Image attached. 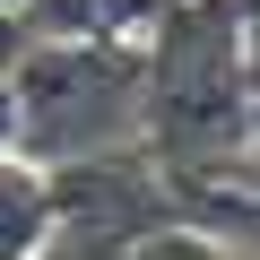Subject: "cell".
Instances as JSON below:
<instances>
[{
    "instance_id": "obj_1",
    "label": "cell",
    "mask_w": 260,
    "mask_h": 260,
    "mask_svg": "<svg viewBox=\"0 0 260 260\" xmlns=\"http://www.w3.org/2000/svg\"><path fill=\"white\" fill-rule=\"evenodd\" d=\"M260 139V61L234 0H165L148 35V156L165 182H217Z\"/></svg>"
},
{
    "instance_id": "obj_2",
    "label": "cell",
    "mask_w": 260,
    "mask_h": 260,
    "mask_svg": "<svg viewBox=\"0 0 260 260\" xmlns=\"http://www.w3.org/2000/svg\"><path fill=\"white\" fill-rule=\"evenodd\" d=\"M18 156L44 174L148 148V44H35L9 78Z\"/></svg>"
},
{
    "instance_id": "obj_3",
    "label": "cell",
    "mask_w": 260,
    "mask_h": 260,
    "mask_svg": "<svg viewBox=\"0 0 260 260\" xmlns=\"http://www.w3.org/2000/svg\"><path fill=\"white\" fill-rule=\"evenodd\" d=\"M61 191L35 156H0V260H52Z\"/></svg>"
},
{
    "instance_id": "obj_4",
    "label": "cell",
    "mask_w": 260,
    "mask_h": 260,
    "mask_svg": "<svg viewBox=\"0 0 260 260\" xmlns=\"http://www.w3.org/2000/svg\"><path fill=\"white\" fill-rule=\"evenodd\" d=\"M139 260H260L251 243H225V234H208V225H174V234H156Z\"/></svg>"
},
{
    "instance_id": "obj_5",
    "label": "cell",
    "mask_w": 260,
    "mask_h": 260,
    "mask_svg": "<svg viewBox=\"0 0 260 260\" xmlns=\"http://www.w3.org/2000/svg\"><path fill=\"white\" fill-rule=\"evenodd\" d=\"M0 156H18V95H9V78H0Z\"/></svg>"
},
{
    "instance_id": "obj_6",
    "label": "cell",
    "mask_w": 260,
    "mask_h": 260,
    "mask_svg": "<svg viewBox=\"0 0 260 260\" xmlns=\"http://www.w3.org/2000/svg\"><path fill=\"white\" fill-rule=\"evenodd\" d=\"M234 18H243V35H251V61H260V0H234Z\"/></svg>"
},
{
    "instance_id": "obj_7",
    "label": "cell",
    "mask_w": 260,
    "mask_h": 260,
    "mask_svg": "<svg viewBox=\"0 0 260 260\" xmlns=\"http://www.w3.org/2000/svg\"><path fill=\"white\" fill-rule=\"evenodd\" d=\"M0 9H26V0H0Z\"/></svg>"
},
{
    "instance_id": "obj_8",
    "label": "cell",
    "mask_w": 260,
    "mask_h": 260,
    "mask_svg": "<svg viewBox=\"0 0 260 260\" xmlns=\"http://www.w3.org/2000/svg\"><path fill=\"white\" fill-rule=\"evenodd\" d=\"M251 251H260V243H251Z\"/></svg>"
}]
</instances>
